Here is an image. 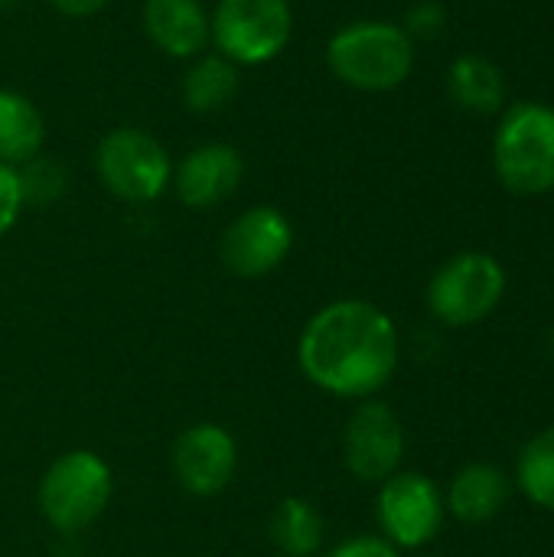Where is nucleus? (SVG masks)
I'll list each match as a JSON object with an SVG mask.
<instances>
[{
  "mask_svg": "<svg viewBox=\"0 0 554 557\" xmlns=\"http://www.w3.org/2000/svg\"><path fill=\"white\" fill-rule=\"evenodd\" d=\"M327 69L356 91H392L415 69V39L389 20L346 23L327 42Z\"/></svg>",
  "mask_w": 554,
  "mask_h": 557,
  "instance_id": "obj_2",
  "label": "nucleus"
},
{
  "mask_svg": "<svg viewBox=\"0 0 554 557\" xmlns=\"http://www.w3.org/2000/svg\"><path fill=\"white\" fill-rule=\"evenodd\" d=\"M13 3H20V0H0V10H10Z\"/></svg>",
  "mask_w": 554,
  "mask_h": 557,
  "instance_id": "obj_25",
  "label": "nucleus"
},
{
  "mask_svg": "<svg viewBox=\"0 0 554 557\" xmlns=\"http://www.w3.org/2000/svg\"><path fill=\"white\" fill-rule=\"evenodd\" d=\"M506 294V271L493 255L464 251L444 261L428 284V310L444 326L483 323Z\"/></svg>",
  "mask_w": 554,
  "mask_h": 557,
  "instance_id": "obj_7",
  "label": "nucleus"
},
{
  "mask_svg": "<svg viewBox=\"0 0 554 557\" xmlns=\"http://www.w3.org/2000/svg\"><path fill=\"white\" fill-rule=\"evenodd\" d=\"M20 189H23V206H49L52 199H59L65 193V170L62 163L49 160V157H33L29 163H23L20 170Z\"/></svg>",
  "mask_w": 554,
  "mask_h": 557,
  "instance_id": "obj_20",
  "label": "nucleus"
},
{
  "mask_svg": "<svg viewBox=\"0 0 554 557\" xmlns=\"http://www.w3.org/2000/svg\"><path fill=\"white\" fill-rule=\"evenodd\" d=\"M516 480L529 503L554 512V428L535 434L522 447L516 463Z\"/></svg>",
  "mask_w": 554,
  "mask_h": 557,
  "instance_id": "obj_19",
  "label": "nucleus"
},
{
  "mask_svg": "<svg viewBox=\"0 0 554 557\" xmlns=\"http://www.w3.org/2000/svg\"><path fill=\"white\" fill-rule=\"evenodd\" d=\"M271 542L284 557H313L323 548V516L313 503L287 496L271 512Z\"/></svg>",
  "mask_w": 554,
  "mask_h": 557,
  "instance_id": "obj_18",
  "label": "nucleus"
},
{
  "mask_svg": "<svg viewBox=\"0 0 554 557\" xmlns=\"http://www.w3.org/2000/svg\"><path fill=\"white\" fill-rule=\"evenodd\" d=\"M245 176V160L238 147L225 140H206L193 147L180 163H173V193L186 209H212L225 202Z\"/></svg>",
  "mask_w": 554,
  "mask_h": 557,
  "instance_id": "obj_12",
  "label": "nucleus"
},
{
  "mask_svg": "<svg viewBox=\"0 0 554 557\" xmlns=\"http://www.w3.org/2000/svg\"><path fill=\"white\" fill-rule=\"evenodd\" d=\"M209 36L212 49L232 65H268L294 39V7L291 0H216Z\"/></svg>",
  "mask_w": 554,
  "mask_h": 557,
  "instance_id": "obj_4",
  "label": "nucleus"
},
{
  "mask_svg": "<svg viewBox=\"0 0 554 557\" xmlns=\"http://www.w3.org/2000/svg\"><path fill=\"white\" fill-rule=\"evenodd\" d=\"M297 362L310 385L333 398H376L398 369V330L392 317L359 297L320 307L300 330Z\"/></svg>",
  "mask_w": 554,
  "mask_h": 557,
  "instance_id": "obj_1",
  "label": "nucleus"
},
{
  "mask_svg": "<svg viewBox=\"0 0 554 557\" xmlns=\"http://www.w3.org/2000/svg\"><path fill=\"white\" fill-rule=\"evenodd\" d=\"M493 170L516 196H542L554 189V108L542 101H516L493 137Z\"/></svg>",
  "mask_w": 554,
  "mask_h": 557,
  "instance_id": "obj_3",
  "label": "nucleus"
},
{
  "mask_svg": "<svg viewBox=\"0 0 554 557\" xmlns=\"http://www.w3.org/2000/svg\"><path fill=\"white\" fill-rule=\"evenodd\" d=\"M23 189H20V173L16 166L0 163V238H7L13 232V225L20 222L23 212Z\"/></svg>",
  "mask_w": 554,
  "mask_h": 557,
  "instance_id": "obj_21",
  "label": "nucleus"
},
{
  "mask_svg": "<svg viewBox=\"0 0 554 557\" xmlns=\"http://www.w3.org/2000/svg\"><path fill=\"white\" fill-rule=\"evenodd\" d=\"M140 23L153 49L180 62H193L212 46L202 0H144Z\"/></svg>",
  "mask_w": 554,
  "mask_h": 557,
  "instance_id": "obj_13",
  "label": "nucleus"
},
{
  "mask_svg": "<svg viewBox=\"0 0 554 557\" xmlns=\"http://www.w3.org/2000/svg\"><path fill=\"white\" fill-rule=\"evenodd\" d=\"M95 173L114 199L147 206L170 189L173 157L153 134L140 127H114L95 147Z\"/></svg>",
  "mask_w": 554,
  "mask_h": 557,
  "instance_id": "obj_6",
  "label": "nucleus"
},
{
  "mask_svg": "<svg viewBox=\"0 0 554 557\" xmlns=\"http://www.w3.org/2000/svg\"><path fill=\"white\" fill-rule=\"evenodd\" d=\"M327 557H398V548L382 535H356L340 542Z\"/></svg>",
  "mask_w": 554,
  "mask_h": 557,
  "instance_id": "obj_23",
  "label": "nucleus"
},
{
  "mask_svg": "<svg viewBox=\"0 0 554 557\" xmlns=\"http://www.w3.org/2000/svg\"><path fill=\"white\" fill-rule=\"evenodd\" d=\"M46 121L36 101L16 88H0V163L23 166L42 153Z\"/></svg>",
  "mask_w": 554,
  "mask_h": 557,
  "instance_id": "obj_15",
  "label": "nucleus"
},
{
  "mask_svg": "<svg viewBox=\"0 0 554 557\" xmlns=\"http://www.w3.org/2000/svg\"><path fill=\"white\" fill-rule=\"evenodd\" d=\"M405 457V431L385 401H359L343 431V463L359 483H385Z\"/></svg>",
  "mask_w": 554,
  "mask_h": 557,
  "instance_id": "obj_10",
  "label": "nucleus"
},
{
  "mask_svg": "<svg viewBox=\"0 0 554 557\" xmlns=\"http://www.w3.org/2000/svg\"><path fill=\"white\" fill-rule=\"evenodd\" d=\"M238 470V444L219 424H193L173 444V476L189 496L222 493Z\"/></svg>",
  "mask_w": 554,
  "mask_h": 557,
  "instance_id": "obj_11",
  "label": "nucleus"
},
{
  "mask_svg": "<svg viewBox=\"0 0 554 557\" xmlns=\"http://www.w3.org/2000/svg\"><path fill=\"white\" fill-rule=\"evenodd\" d=\"M294 248V225L278 206H251L229 222L219 242L222 264L235 277H264L278 271Z\"/></svg>",
  "mask_w": 554,
  "mask_h": 557,
  "instance_id": "obj_9",
  "label": "nucleus"
},
{
  "mask_svg": "<svg viewBox=\"0 0 554 557\" xmlns=\"http://www.w3.org/2000/svg\"><path fill=\"white\" fill-rule=\"evenodd\" d=\"M62 16H72V20H85V16H95L101 13L111 0H49Z\"/></svg>",
  "mask_w": 554,
  "mask_h": 557,
  "instance_id": "obj_24",
  "label": "nucleus"
},
{
  "mask_svg": "<svg viewBox=\"0 0 554 557\" xmlns=\"http://www.w3.org/2000/svg\"><path fill=\"white\" fill-rule=\"evenodd\" d=\"M509 496H513V483L500 467L470 463L451 480L444 506L451 509L454 519H460L467 525H483L503 512Z\"/></svg>",
  "mask_w": 554,
  "mask_h": 557,
  "instance_id": "obj_14",
  "label": "nucleus"
},
{
  "mask_svg": "<svg viewBox=\"0 0 554 557\" xmlns=\"http://www.w3.org/2000/svg\"><path fill=\"white\" fill-rule=\"evenodd\" d=\"M447 23V10L438 0H418L405 16V33L411 39H434Z\"/></svg>",
  "mask_w": 554,
  "mask_h": 557,
  "instance_id": "obj_22",
  "label": "nucleus"
},
{
  "mask_svg": "<svg viewBox=\"0 0 554 557\" xmlns=\"http://www.w3.org/2000/svg\"><path fill=\"white\" fill-rule=\"evenodd\" d=\"M238 85H242L238 65H232L219 52H202L189 62L180 91H183V104L189 111L216 114V111L229 108V101L238 95Z\"/></svg>",
  "mask_w": 554,
  "mask_h": 557,
  "instance_id": "obj_17",
  "label": "nucleus"
},
{
  "mask_svg": "<svg viewBox=\"0 0 554 557\" xmlns=\"http://www.w3.org/2000/svg\"><path fill=\"white\" fill-rule=\"evenodd\" d=\"M447 91L457 108L473 114H493L506 101V78L487 55H457L447 69Z\"/></svg>",
  "mask_w": 554,
  "mask_h": 557,
  "instance_id": "obj_16",
  "label": "nucleus"
},
{
  "mask_svg": "<svg viewBox=\"0 0 554 557\" xmlns=\"http://www.w3.org/2000/svg\"><path fill=\"white\" fill-rule=\"evenodd\" d=\"M376 496V519L382 539L395 548H424L438 539L444 525V496L438 483L424 473H392L379 483Z\"/></svg>",
  "mask_w": 554,
  "mask_h": 557,
  "instance_id": "obj_8",
  "label": "nucleus"
},
{
  "mask_svg": "<svg viewBox=\"0 0 554 557\" xmlns=\"http://www.w3.org/2000/svg\"><path fill=\"white\" fill-rule=\"evenodd\" d=\"M111 490V467L95 450H69L42 473L36 506L49 529L75 535L108 509Z\"/></svg>",
  "mask_w": 554,
  "mask_h": 557,
  "instance_id": "obj_5",
  "label": "nucleus"
}]
</instances>
